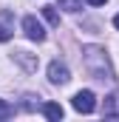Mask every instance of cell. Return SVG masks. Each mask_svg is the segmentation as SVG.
Wrapping results in <instances>:
<instances>
[{
	"label": "cell",
	"instance_id": "obj_6",
	"mask_svg": "<svg viewBox=\"0 0 119 122\" xmlns=\"http://www.w3.org/2000/svg\"><path fill=\"white\" fill-rule=\"evenodd\" d=\"M11 11H3L0 14V43H6V40H11Z\"/></svg>",
	"mask_w": 119,
	"mask_h": 122
},
{
	"label": "cell",
	"instance_id": "obj_8",
	"mask_svg": "<svg viewBox=\"0 0 119 122\" xmlns=\"http://www.w3.org/2000/svg\"><path fill=\"white\" fill-rule=\"evenodd\" d=\"M43 17L51 23V26H60V14H57V6H45L43 9Z\"/></svg>",
	"mask_w": 119,
	"mask_h": 122
},
{
	"label": "cell",
	"instance_id": "obj_7",
	"mask_svg": "<svg viewBox=\"0 0 119 122\" xmlns=\"http://www.w3.org/2000/svg\"><path fill=\"white\" fill-rule=\"evenodd\" d=\"M40 108H43V114H45L48 119H62V114H65L62 105H57V102H43Z\"/></svg>",
	"mask_w": 119,
	"mask_h": 122
},
{
	"label": "cell",
	"instance_id": "obj_10",
	"mask_svg": "<svg viewBox=\"0 0 119 122\" xmlns=\"http://www.w3.org/2000/svg\"><path fill=\"white\" fill-rule=\"evenodd\" d=\"M11 114H14V108H11L6 99H0V119H9Z\"/></svg>",
	"mask_w": 119,
	"mask_h": 122
},
{
	"label": "cell",
	"instance_id": "obj_11",
	"mask_svg": "<svg viewBox=\"0 0 119 122\" xmlns=\"http://www.w3.org/2000/svg\"><path fill=\"white\" fill-rule=\"evenodd\" d=\"M85 3H88V6H105L108 0H85Z\"/></svg>",
	"mask_w": 119,
	"mask_h": 122
},
{
	"label": "cell",
	"instance_id": "obj_3",
	"mask_svg": "<svg viewBox=\"0 0 119 122\" xmlns=\"http://www.w3.org/2000/svg\"><path fill=\"white\" fill-rule=\"evenodd\" d=\"M71 80V71H68V65L62 60H54L48 65V82H54V85H65Z\"/></svg>",
	"mask_w": 119,
	"mask_h": 122
},
{
	"label": "cell",
	"instance_id": "obj_9",
	"mask_svg": "<svg viewBox=\"0 0 119 122\" xmlns=\"http://www.w3.org/2000/svg\"><path fill=\"white\" fill-rule=\"evenodd\" d=\"M60 9H65V11H79L82 9V0H57Z\"/></svg>",
	"mask_w": 119,
	"mask_h": 122
},
{
	"label": "cell",
	"instance_id": "obj_4",
	"mask_svg": "<svg viewBox=\"0 0 119 122\" xmlns=\"http://www.w3.org/2000/svg\"><path fill=\"white\" fill-rule=\"evenodd\" d=\"M23 31H26V37L34 40V43H40V40H45V29H43V23L37 20V17H23Z\"/></svg>",
	"mask_w": 119,
	"mask_h": 122
},
{
	"label": "cell",
	"instance_id": "obj_1",
	"mask_svg": "<svg viewBox=\"0 0 119 122\" xmlns=\"http://www.w3.org/2000/svg\"><path fill=\"white\" fill-rule=\"evenodd\" d=\"M85 65L96 80H111V68L105 60V51L96 48V46H85Z\"/></svg>",
	"mask_w": 119,
	"mask_h": 122
},
{
	"label": "cell",
	"instance_id": "obj_5",
	"mask_svg": "<svg viewBox=\"0 0 119 122\" xmlns=\"http://www.w3.org/2000/svg\"><path fill=\"white\" fill-rule=\"evenodd\" d=\"M102 114H105L108 119H119V91H114L108 99H105V108H102Z\"/></svg>",
	"mask_w": 119,
	"mask_h": 122
},
{
	"label": "cell",
	"instance_id": "obj_12",
	"mask_svg": "<svg viewBox=\"0 0 119 122\" xmlns=\"http://www.w3.org/2000/svg\"><path fill=\"white\" fill-rule=\"evenodd\" d=\"M114 26H116V29H119V14H116V17H114Z\"/></svg>",
	"mask_w": 119,
	"mask_h": 122
},
{
	"label": "cell",
	"instance_id": "obj_2",
	"mask_svg": "<svg viewBox=\"0 0 119 122\" xmlns=\"http://www.w3.org/2000/svg\"><path fill=\"white\" fill-rule=\"evenodd\" d=\"M71 105H74V111H79V114H91V111L96 108V97H94V91H77L74 99H71Z\"/></svg>",
	"mask_w": 119,
	"mask_h": 122
}]
</instances>
